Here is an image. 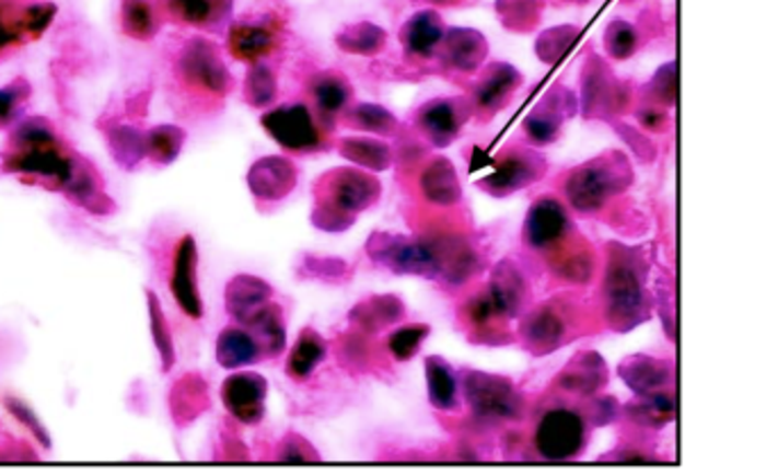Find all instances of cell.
I'll use <instances>...</instances> for the list:
<instances>
[{
    "label": "cell",
    "mask_w": 778,
    "mask_h": 475,
    "mask_svg": "<svg viewBox=\"0 0 778 475\" xmlns=\"http://www.w3.org/2000/svg\"><path fill=\"white\" fill-rule=\"evenodd\" d=\"M576 37H579V27H571V25L546 30L544 35H539L535 50H537L542 62L551 65V62H558V59L567 53V48L576 42Z\"/></svg>",
    "instance_id": "7dc6e473"
},
{
    "label": "cell",
    "mask_w": 778,
    "mask_h": 475,
    "mask_svg": "<svg viewBox=\"0 0 778 475\" xmlns=\"http://www.w3.org/2000/svg\"><path fill=\"white\" fill-rule=\"evenodd\" d=\"M185 132L176 126H158L147 135V158L155 164H169L178 158Z\"/></svg>",
    "instance_id": "ab89813d"
},
{
    "label": "cell",
    "mask_w": 778,
    "mask_h": 475,
    "mask_svg": "<svg viewBox=\"0 0 778 475\" xmlns=\"http://www.w3.org/2000/svg\"><path fill=\"white\" fill-rule=\"evenodd\" d=\"M542 0H499L497 12H501L503 23L510 30H529L537 23Z\"/></svg>",
    "instance_id": "c3c4849f"
},
{
    "label": "cell",
    "mask_w": 778,
    "mask_h": 475,
    "mask_svg": "<svg viewBox=\"0 0 778 475\" xmlns=\"http://www.w3.org/2000/svg\"><path fill=\"white\" fill-rule=\"evenodd\" d=\"M109 151L124 169H135L147 158V135L126 124H109L105 130Z\"/></svg>",
    "instance_id": "1f68e13d"
},
{
    "label": "cell",
    "mask_w": 778,
    "mask_h": 475,
    "mask_svg": "<svg viewBox=\"0 0 778 475\" xmlns=\"http://www.w3.org/2000/svg\"><path fill=\"white\" fill-rule=\"evenodd\" d=\"M337 46L353 55H376L385 46V33L373 23L346 25L337 35Z\"/></svg>",
    "instance_id": "74e56055"
},
{
    "label": "cell",
    "mask_w": 778,
    "mask_h": 475,
    "mask_svg": "<svg viewBox=\"0 0 778 475\" xmlns=\"http://www.w3.org/2000/svg\"><path fill=\"white\" fill-rule=\"evenodd\" d=\"M346 264L339 262V259H316L312 262V274L320 276L322 280H330L335 282L337 276H346Z\"/></svg>",
    "instance_id": "816d5d0a"
},
{
    "label": "cell",
    "mask_w": 778,
    "mask_h": 475,
    "mask_svg": "<svg viewBox=\"0 0 778 475\" xmlns=\"http://www.w3.org/2000/svg\"><path fill=\"white\" fill-rule=\"evenodd\" d=\"M421 192L430 202H436V205H453L460 200L463 192H460L455 169L451 166L449 160L438 158L423 169Z\"/></svg>",
    "instance_id": "f546056e"
},
{
    "label": "cell",
    "mask_w": 778,
    "mask_h": 475,
    "mask_svg": "<svg viewBox=\"0 0 778 475\" xmlns=\"http://www.w3.org/2000/svg\"><path fill=\"white\" fill-rule=\"evenodd\" d=\"M198 248L191 234H185L173 253V269H171V293L176 299L178 308L189 318L204 316V299L198 289Z\"/></svg>",
    "instance_id": "8fae6325"
},
{
    "label": "cell",
    "mask_w": 778,
    "mask_h": 475,
    "mask_svg": "<svg viewBox=\"0 0 778 475\" xmlns=\"http://www.w3.org/2000/svg\"><path fill=\"white\" fill-rule=\"evenodd\" d=\"M274 42V33L265 25H237L233 27V33H230V50L240 59H251V62L267 55Z\"/></svg>",
    "instance_id": "d590c367"
},
{
    "label": "cell",
    "mask_w": 778,
    "mask_h": 475,
    "mask_svg": "<svg viewBox=\"0 0 778 475\" xmlns=\"http://www.w3.org/2000/svg\"><path fill=\"white\" fill-rule=\"evenodd\" d=\"M605 293H608V310L617 328H628L638 321L642 310V287L628 262H613L608 278H605Z\"/></svg>",
    "instance_id": "4fadbf2b"
},
{
    "label": "cell",
    "mask_w": 778,
    "mask_h": 475,
    "mask_svg": "<svg viewBox=\"0 0 778 475\" xmlns=\"http://www.w3.org/2000/svg\"><path fill=\"white\" fill-rule=\"evenodd\" d=\"M326 352H328V344L324 341V337L316 331L305 328L299 341L294 344L290 358H287V375L297 382L307 380L316 371V367L324 362Z\"/></svg>",
    "instance_id": "f1b7e54d"
},
{
    "label": "cell",
    "mask_w": 778,
    "mask_h": 475,
    "mask_svg": "<svg viewBox=\"0 0 778 475\" xmlns=\"http://www.w3.org/2000/svg\"><path fill=\"white\" fill-rule=\"evenodd\" d=\"M463 396L474 414V419L485 424H503L516 421L524 412V401L514 390L510 378L492 375L483 371H465L463 380Z\"/></svg>",
    "instance_id": "3957f363"
},
{
    "label": "cell",
    "mask_w": 778,
    "mask_h": 475,
    "mask_svg": "<svg viewBox=\"0 0 778 475\" xmlns=\"http://www.w3.org/2000/svg\"><path fill=\"white\" fill-rule=\"evenodd\" d=\"M169 407L173 419H176L178 426H187L191 424L196 417H200L208 407H210V396H208V387L206 382L200 380L198 375H185L183 380L176 382V387L171 390L169 396Z\"/></svg>",
    "instance_id": "d4e9b609"
},
{
    "label": "cell",
    "mask_w": 778,
    "mask_h": 475,
    "mask_svg": "<svg viewBox=\"0 0 778 475\" xmlns=\"http://www.w3.org/2000/svg\"><path fill=\"white\" fill-rule=\"evenodd\" d=\"M316 210L314 225L341 232L349 228L358 212L367 210L381 196V183L376 177L358 169H339L322 177L320 187L314 189Z\"/></svg>",
    "instance_id": "7a4b0ae2"
},
{
    "label": "cell",
    "mask_w": 778,
    "mask_h": 475,
    "mask_svg": "<svg viewBox=\"0 0 778 475\" xmlns=\"http://www.w3.org/2000/svg\"><path fill=\"white\" fill-rule=\"evenodd\" d=\"M544 169L546 162L542 160V155L529 151V148H514V151L501 155V160L497 162V171L480 181L478 187L492 196H508L539 181Z\"/></svg>",
    "instance_id": "30bf717a"
},
{
    "label": "cell",
    "mask_w": 778,
    "mask_h": 475,
    "mask_svg": "<svg viewBox=\"0 0 778 475\" xmlns=\"http://www.w3.org/2000/svg\"><path fill=\"white\" fill-rule=\"evenodd\" d=\"M571 109H573L571 94L565 92V89H556V92H551L533 109V114L526 116L524 130L535 143H551L558 139L562 118Z\"/></svg>",
    "instance_id": "d6986e66"
},
{
    "label": "cell",
    "mask_w": 778,
    "mask_h": 475,
    "mask_svg": "<svg viewBox=\"0 0 778 475\" xmlns=\"http://www.w3.org/2000/svg\"><path fill=\"white\" fill-rule=\"evenodd\" d=\"M622 378L636 392L649 394L655 387H660L662 380H665V373L660 371V367L655 362L645 360V358H636V360H628V362L622 364Z\"/></svg>",
    "instance_id": "bcb514c9"
},
{
    "label": "cell",
    "mask_w": 778,
    "mask_h": 475,
    "mask_svg": "<svg viewBox=\"0 0 778 475\" xmlns=\"http://www.w3.org/2000/svg\"><path fill=\"white\" fill-rule=\"evenodd\" d=\"M426 382H428V398L432 407L442 412L457 409L460 380L446 360L438 358V355H430L426 360Z\"/></svg>",
    "instance_id": "83f0119b"
},
{
    "label": "cell",
    "mask_w": 778,
    "mask_h": 475,
    "mask_svg": "<svg viewBox=\"0 0 778 475\" xmlns=\"http://www.w3.org/2000/svg\"><path fill=\"white\" fill-rule=\"evenodd\" d=\"M605 48L617 59L628 57L632 48H636V33H632V27L626 23H613L608 33H605Z\"/></svg>",
    "instance_id": "f907efd6"
},
{
    "label": "cell",
    "mask_w": 778,
    "mask_h": 475,
    "mask_svg": "<svg viewBox=\"0 0 778 475\" xmlns=\"http://www.w3.org/2000/svg\"><path fill=\"white\" fill-rule=\"evenodd\" d=\"M267 380L255 371H242L230 375L221 387L223 407L233 419L246 426H255L265 419L267 409Z\"/></svg>",
    "instance_id": "9c48e42d"
},
{
    "label": "cell",
    "mask_w": 778,
    "mask_h": 475,
    "mask_svg": "<svg viewBox=\"0 0 778 475\" xmlns=\"http://www.w3.org/2000/svg\"><path fill=\"white\" fill-rule=\"evenodd\" d=\"M310 96L314 101V107L320 109L322 118H335L349 105L351 86L339 73H322L314 78Z\"/></svg>",
    "instance_id": "4dcf8cb0"
},
{
    "label": "cell",
    "mask_w": 778,
    "mask_h": 475,
    "mask_svg": "<svg viewBox=\"0 0 778 475\" xmlns=\"http://www.w3.org/2000/svg\"><path fill=\"white\" fill-rule=\"evenodd\" d=\"M276 92H278V80L274 71L265 65H253L244 82V96L248 105L263 109L276 101Z\"/></svg>",
    "instance_id": "b9f144b4"
},
{
    "label": "cell",
    "mask_w": 778,
    "mask_h": 475,
    "mask_svg": "<svg viewBox=\"0 0 778 475\" xmlns=\"http://www.w3.org/2000/svg\"><path fill=\"white\" fill-rule=\"evenodd\" d=\"M25 37H31L27 10H21L14 0H0V59L23 44Z\"/></svg>",
    "instance_id": "f35d334b"
},
{
    "label": "cell",
    "mask_w": 778,
    "mask_h": 475,
    "mask_svg": "<svg viewBox=\"0 0 778 475\" xmlns=\"http://www.w3.org/2000/svg\"><path fill=\"white\" fill-rule=\"evenodd\" d=\"M242 325H246L251 335L255 337V341L259 344V350H263V360H271L285 350L287 333H285L282 310L278 305H274V303L265 305L251 321H246Z\"/></svg>",
    "instance_id": "484cf974"
},
{
    "label": "cell",
    "mask_w": 778,
    "mask_h": 475,
    "mask_svg": "<svg viewBox=\"0 0 778 475\" xmlns=\"http://www.w3.org/2000/svg\"><path fill=\"white\" fill-rule=\"evenodd\" d=\"M265 130L292 153L316 151L322 143V132L312 112L305 105H282L263 114Z\"/></svg>",
    "instance_id": "ba28073f"
},
{
    "label": "cell",
    "mask_w": 778,
    "mask_h": 475,
    "mask_svg": "<svg viewBox=\"0 0 778 475\" xmlns=\"http://www.w3.org/2000/svg\"><path fill=\"white\" fill-rule=\"evenodd\" d=\"M162 8L171 19L196 27L219 23L223 12L228 10L225 0H162Z\"/></svg>",
    "instance_id": "d6a6232c"
},
{
    "label": "cell",
    "mask_w": 778,
    "mask_h": 475,
    "mask_svg": "<svg viewBox=\"0 0 778 475\" xmlns=\"http://www.w3.org/2000/svg\"><path fill=\"white\" fill-rule=\"evenodd\" d=\"M522 73L512 69L510 65H492L487 67L480 76V80L474 86V103L478 109H485L487 114H495L501 109L514 89L522 84Z\"/></svg>",
    "instance_id": "7402d4cb"
},
{
    "label": "cell",
    "mask_w": 778,
    "mask_h": 475,
    "mask_svg": "<svg viewBox=\"0 0 778 475\" xmlns=\"http://www.w3.org/2000/svg\"><path fill=\"white\" fill-rule=\"evenodd\" d=\"M147 301H149V316H151V335H153V344L158 348L160 355V364L162 371L169 373L173 367H176V346H173V335L169 328V321L164 316L162 303L155 296V291H147Z\"/></svg>",
    "instance_id": "8d00e7d4"
},
{
    "label": "cell",
    "mask_w": 778,
    "mask_h": 475,
    "mask_svg": "<svg viewBox=\"0 0 778 475\" xmlns=\"http://www.w3.org/2000/svg\"><path fill=\"white\" fill-rule=\"evenodd\" d=\"M428 335H430V328L423 323L403 325V328H398L390 335L387 350L394 355L396 362H410L419 352V348Z\"/></svg>",
    "instance_id": "7bdbcfd3"
},
{
    "label": "cell",
    "mask_w": 778,
    "mask_h": 475,
    "mask_svg": "<svg viewBox=\"0 0 778 475\" xmlns=\"http://www.w3.org/2000/svg\"><path fill=\"white\" fill-rule=\"evenodd\" d=\"M440 55L446 65L463 73H474L480 69L487 57V42L480 33L469 27H453L444 35Z\"/></svg>",
    "instance_id": "44dd1931"
},
{
    "label": "cell",
    "mask_w": 778,
    "mask_h": 475,
    "mask_svg": "<svg viewBox=\"0 0 778 475\" xmlns=\"http://www.w3.org/2000/svg\"><path fill=\"white\" fill-rule=\"evenodd\" d=\"M444 25L438 12H417L400 27V44L413 57H432L444 39Z\"/></svg>",
    "instance_id": "603a6c76"
},
{
    "label": "cell",
    "mask_w": 778,
    "mask_h": 475,
    "mask_svg": "<svg viewBox=\"0 0 778 475\" xmlns=\"http://www.w3.org/2000/svg\"><path fill=\"white\" fill-rule=\"evenodd\" d=\"M406 316V303H403L398 296L394 293H383V296H369V299L360 301L349 318L358 331L367 335H379Z\"/></svg>",
    "instance_id": "ffe728a7"
},
{
    "label": "cell",
    "mask_w": 778,
    "mask_h": 475,
    "mask_svg": "<svg viewBox=\"0 0 778 475\" xmlns=\"http://www.w3.org/2000/svg\"><path fill=\"white\" fill-rule=\"evenodd\" d=\"M485 291L503 321L524 316L531 299V287L526 276L510 259H503L497 266Z\"/></svg>",
    "instance_id": "2e32d148"
},
{
    "label": "cell",
    "mask_w": 778,
    "mask_h": 475,
    "mask_svg": "<svg viewBox=\"0 0 778 475\" xmlns=\"http://www.w3.org/2000/svg\"><path fill=\"white\" fill-rule=\"evenodd\" d=\"M349 121L362 130L376 132V135H394L398 130V121L392 112H387L381 105L362 103L351 109Z\"/></svg>",
    "instance_id": "ee69618b"
},
{
    "label": "cell",
    "mask_w": 778,
    "mask_h": 475,
    "mask_svg": "<svg viewBox=\"0 0 778 475\" xmlns=\"http://www.w3.org/2000/svg\"><path fill=\"white\" fill-rule=\"evenodd\" d=\"M339 153L364 169L383 171L392 164V151L383 141L369 137H346L339 141Z\"/></svg>",
    "instance_id": "836d02e7"
},
{
    "label": "cell",
    "mask_w": 778,
    "mask_h": 475,
    "mask_svg": "<svg viewBox=\"0 0 778 475\" xmlns=\"http://www.w3.org/2000/svg\"><path fill=\"white\" fill-rule=\"evenodd\" d=\"M84 160L57 137L46 118H25L12 128L3 169L21 177H33L57 192H67Z\"/></svg>",
    "instance_id": "6da1fadb"
},
{
    "label": "cell",
    "mask_w": 778,
    "mask_h": 475,
    "mask_svg": "<svg viewBox=\"0 0 778 475\" xmlns=\"http://www.w3.org/2000/svg\"><path fill=\"white\" fill-rule=\"evenodd\" d=\"M3 407L10 412V417L14 421H19L27 432H31L35 437V441L39 443V447L44 451H50L53 449V441H50V435L46 430V426L39 421V417L35 414V409L27 405L25 401L16 398L14 394H5L3 396Z\"/></svg>",
    "instance_id": "f6af8a7d"
},
{
    "label": "cell",
    "mask_w": 778,
    "mask_h": 475,
    "mask_svg": "<svg viewBox=\"0 0 778 475\" xmlns=\"http://www.w3.org/2000/svg\"><path fill=\"white\" fill-rule=\"evenodd\" d=\"M569 230L565 205L551 196H542L526 215L524 244L533 251H549L558 246Z\"/></svg>",
    "instance_id": "5bb4252c"
},
{
    "label": "cell",
    "mask_w": 778,
    "mask_h": 475,
    "mask_svg": "<svg viewBox=\"0 0 778 475\" xmlns=\"http://www.w3.org/2000/svg\"><path fill=\"white\" fill-rule=\"evenodd\" d=\"M472 109V103L465 99H436L417 112V128L430 143L444 148L467 124Z\"/></svg>",
    "instance_id": "7c38bea8"
},
{
    "label": "cell",
    "mask_w": 778,
    "mask_h": 475,
    "mask_svg": "<svg viewBox=\"0 0 778 475\" xmlns=\"http://www.w3.org/2000/svg\"><path fill=\"white\" fill-rule=\"evenodd\" d=\"M369 257L385 266L387 271L398 276H423V278H438V257L436 248L430 242H415L406 236L373 234L367 244Z\"/></svg>",
    "instance_id": "277c9868"
},
{
    "label": "cell",
    "mask_w": 778,
    "mask_h": 475,
    "mask_svg": "<svg viewBox=\"0 0 778 475\" xmlns=\"http://www.w3.org/2000/svg\"><path fill=\"white\" fill-rule=\"evenodd\" d=\"M263 360V350L246 325H230L217 339V362L223 369H244Z\"/></svg>",
    "instance_id": "cb8c5ba5"
},
{
    "label": "cell",
    "mask_w": 778,
    "mask_h": 475,
    "mask_svg": "<svg viewBox=\"0 0 778 475\" xmlns=\"http://www.w3.org/2000/svg\"><path fill=\"white\" fill-rule=\"evenodd\" d=\"M428 3H436V5H455V3H460V0H428Z\"/></svg>",
    "instance_id": "f5cc1de1"
},
{
    "label": "cell",
    "mask_w": 778,
    "mask_h": 475,
    "mask_svg": "<svg viewBox=\"0 0 778 475\" xmlns=\"http://www.w3.org/2000/svg\"><path fill=\"white\" fill-rule=\"evenodd\" d=\"M176 71L187 86L210 96H225L233 86V76L223 65L217 46L206 39H191L185 44L178 55Z\"/></svg>",
    "instance_id": "8992f818"
},
{
    "label": "cell",
    "mask_w": 778,
    "mask_h": 475,
    "mask_svg": "<svg viewBox=\"0 0 778 475\" xmlns=\"http://www.w3.org/2000/svg\"><path fill=\"white\" fill-rule=\"evenodd\" d=\"M278 457L282 462H320V453L312 449V443L294 432H290L282 439Z\"/></svg>",
    "instance_id": "681fc988"
},
{
    "label": "cell",
    "mask_w": 778,
    "mask_h": 475,
    "mask_svg": "<svg viewBox=\"0 0 778 475\" xmlns=\"http://www.w3.org/2000/svg\"><path fill=\"white\" fill-rule=\"evenodd\" d=\"M585 447V421L581 414L558 407L546 412L535 430V449L544 460H571Z\"/></svg>",
    "instance_id": "52a82bcc"
},
{
    "label": "cell",
    "mask_w": 778,
    "mask_h": 475,
    "mask_svg": "<svg viewBox=\"0 0 778 475\" xmlns=\"http://www.w3.org/2000/svg\"><path fill=\"white\" fill-rule=\"evenodd\" d=\"M121 21H124V33L139 42L155 37L160 27V16L151 0H124Z\"/></svg>",
    "instance_id": "e575fe53"
},
{
    "label": "cell",
    "mask_w": 778,
    "mask_h": 475,
    "mask_svg": "<svg viewBox=\"0 0 778 475\" xmlns=\"http://www.w3.org/2000/svg\"><path fill=\"white\" fill-rule=\"evenodd\" d=\"M519 337L533 355H546L567 339V321L554 303H542L524 312Z\"/></svg>",
    "instance_id": "9a60e30c"
},
{
    "label": "cell",
    "mask_w": 778,
    "mask_h": 475,
    "mask_svg": "<svg viewBox=\"0 0 778 475\" xmlns=\"http://www.w3.org/2000/svg\"><path fill=\"white\" fill-rule=\"evenodd\" d=\"M248 187L259 200H282L297 187V166L287 158H263L248 171Z\"/></svg>",
    "instance_id": "e0dca14e"
},
{
    "label": "cell",
    "mask_w": 778,
    "mask_h": 475,
    "mask_svg": "<svg viewBox=\"0 0 778 475\" xmlns=\"http://www.w3.org/2000/svg\"><path fill=\"white\" fill-rule=\"evenodd\" d=\"M626 164L613 162L611 158H601L588 162L569 173L565 183V194L571 207L579 212H596L619 187H624Z\"/></svg>",
    "instance_id": "5b68a950"
},
{
    "label": "cell",
    "mask_w": 778,
    "mask_h": 475,
    "mask_svg": "<svg viewBox=\"0 0 778 475\" xmlns=\"http://www.w3.org/2000/svg\"><path fill=\"white\" fill-rule=\"evenodd\" d=\"M605 382V369L596 352H579L558 375V384L573 394H594Z\"/></svg>",
    "instance_id": "4316f807"
},
{
    "label": "cell",
    "mask_w": 778,
    "mask_h": 475,
    "mask_svg": "<svg viewBox=\"0 0 778 475\" xmlns=\"http://www.w3.org/2000/svg\"><path fill=\"white\" fill-rule=\"evenodd\" d=\"M271 296L274 289L267 280L244 274V276H235L225 285L223 303L230 316H233L237 323H246L265 305L271 303Z\"/></svg>",
    "instance_id": "ac0fdd59"
},
{
    "label": "cell",
    "mask_w": 778,
    "mask_h": 475,
    "mask_svg": "<svg viewBox=\"0 0 778 475\" xmlns=\"http://www.w3.org/2000/svg\"><path fill=\"white\" fill-rule=\"evenodd\" d=\"M31 94L33 89L25 78H16L10 84L0 86V130L14 128L27 101H31Z\"/></svg>",
    "instance_id": "60d3db41"
}]
</instances>
